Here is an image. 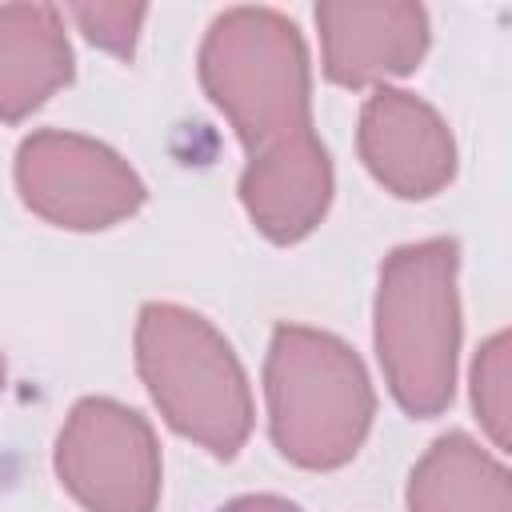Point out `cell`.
<instances>
[{
	"mask_svg": "<svg viewBox=\"0 0 512 512\" xmlns=\"http://www.w3.org/2000/svg\"><path fill=\"white\" fill-rule=\"evenodd\" d=\"M460 244L432 236L384 256L372 336L392 400L408 416H440L456 392L460 356Z\"/></svg>",
	"mask_w": 512,
	"mask_h": 512,
	"instance_id": "obj_1",
	"label": "cell"
},
{
	"mask_svg": "<svg viewBox=\"0 0 512 512\" xmlns=\"http://www.w3.org/2000/svg\"><path fill=\"white\" fill-rule=\"evenodd\" d=\"M208 100L224 112L248 160L312 128V64L296 20L276 8L220 12L196 56Z\"/></svg>",
	"mask_w": 512,
	"mask_h": 512,
	"instance_id": "obj_2",
	"label": "cell"
},
{
	"mask_svg": "<svg viewBox=\"0 0 512 512\" xmlns=\"http://www.w3.org/2000/svg\"><path fill=\"white\" fill-rule=\"evenodd\" d=\"M268 432L276 452L308 472L344 468L372 432L376 392L364 360L332 332L280 324L264 356Z\"/></svg>",
	"mask_w": 512,
	"mask_h": 512,
	"instance_id": "obj_3",
	"label": "cell"
},
{
	"mask_svg": "<svg viewBox=\"0 0 512 512\" xmlns=\"http://www.w3.org/2000/svg\"><path fill=\"white\" fill-rule=\"evenodd\" d=\"M136 372L164 424L216 460H232L256 420L244 364L200 312L152 300L136 316Z\"/></svg>",
	"mask_w": 512,
	"mask_h": 512,
	"instance_id": "obj_4",
	"label": "cell"
},
{
	"mask_svg": "<svg viewBox=\"0 0 512 512\" xmlns=\"http://www.w3.org/2000/svg\"><path fill=\"white\" fill-rule=\"evenodd\" d=\"M52 464L84 512H156L160 504L164 464L156 432L136 408L112 396L72 404Z\"/></svg>",
	"mask_w": 512,
	"mask_h": 512,
	"instance_id": "obj_5",
	"label": "cell"
},
{
	"mask_svg": "<svg viewBox=\"0 0 512 512\" xmlns=\"http://www.w3.org/2000/svg\"><path fill=\"white\" fill-rule=\"evenodd\" d=\"M16 192L28 212L68 232H104L140 212L148 188L108 144L40 128L16 148Z\"/></svg>",
	"mask_w": 512,
	"mask_h": 512,
	"instance_id": "obj_6",
	"label": "cell"
},
{
	"mask_svg": "<svg viewBox=\"0 0 512 512\" xmlns=\"http://www.w3.org/2000/svg\"><path fill=\"white\" fill-rule=\"evenodd\" d=\"M356 148L376 184L400 200H428L456 176V140L444 116L404 88H372L360 108Z\"/></svg>",
	"mask_w": 512,
	"mask_h": 512,
	"instance_id": "obj_7",
	"label": "cell"
},
{
	"mask_svg": "<svg viewBox=\"0 0 512 512\" xmlns=\"http://www.w3.org/2000/svg\"><path fill=\"white\" fill-rule=\"evenodd\" d=\"M324 76L340 88H384L420 68L428 52V12L420 4H316Z\"/></svg>",
	"mask_w": 512,
	"mask_h": 512,
	"instance_id": "obj_8",
	"label": "cell"
},
{
	"mask_svg": "<svg viewBox=\"0 0 512 512\" xmlns=\"http://www.w3.org/2000/svg\"><path fill=\"white\" fill-rule=\"evenodd\" d=\"M332 188V160L316 132L252 156L240 172V204L272 244H296L316 232L332 204Z\"/></svg>",
	"mask_w": 512,
	"mask_h": 512,
	"instance_id": "obj_9",
	"label": "cell"
},
{
	"mask_svg": "<svg viewBox=\"0 0 512 512\" xmlns=\"http://www.w3.org/2000/svg\"><path fill=\"white\" fill-rule=\"evenodd\" d=\"M76 60L64 16L52 4L0 8V120L20 124L52 92L72 84Z\"/></svg>",
	"mask_w": 512,
	"mask_h": 512,
	"instance_id": "obj_10",
	"label": "cell"
},
{
	"mask_svg": "<svg viewBox=\"0 0 512 512\" xmlns=\"http://www.w3.org/2000/svg\"><path fill=\"white\" fill-rule=\"evenodd\" d=\"M408 512H512L508 468L472 436L448 432L416 460Z\"/></svg>",
	"mask_w": 512,
	"mask_h": 512,
	"instance_id": "obj_11",
	"label": "cell"
},
{
	"mask_svg": "<svg viewBox=\"0 0 512 512\" xmlns=\"http://www.w3.org/2000/svg\"><path fill=\"white\" fill-rule=\"evenodd\" d=\"M508 332H496L480 344L472 360V408L488 440L504 452L508 448Z\"/></svg>",
	"mask_w": 512,
	"mask_h": 512,
	"instance_id": "obj_12",
	"label": "cell"
},
{
	"mask_svg": "<svg viewBox=\"0 0 512 512\" xmlns=\"http://www.w3.org/2000/svg\"><path fill=\"white\" fill-rule=\"evenodd\" d=\"M68 12H72V20L80 24V32L96 48H104V52H112L120 60H132L140 24L148 16L144 4H76Z\"/></svg>",
	"mask_w": 512,
	"mask_h": 512,
	"instance_id": "obj_13",
	"label": "cell"
},
{
	"mask_svg": "<svg viewBox=\"0 0 512 512\" xmlns=\"http://www.w3.org/2000/svg\"><path fill=\"white\" fill-rule=\"evenodd\" d=\"M216 512H304V508L292 504V500H284V496L256 492V496H236V500H228V504L216 508Z\"/></svg>",
	"mask_w": 512,
	"mask_h": 512,
	"instance_id": "obj_14",
	"label": "cell"
},
{
	"mask_svg": "<svg viewBox=\"0 0 512 512\" xmlns=\"http://www.w3.org/2000/svg\"><path fill=\"white\" fill-rule=\"evenodd\" d=\"M0 388H4V356H0Z\"/></svg>",
	"mask_w": 512,
	"mask_h": 512,
	"instance_id": "obj_15",
	"label": "cell"
}]
</instances>
